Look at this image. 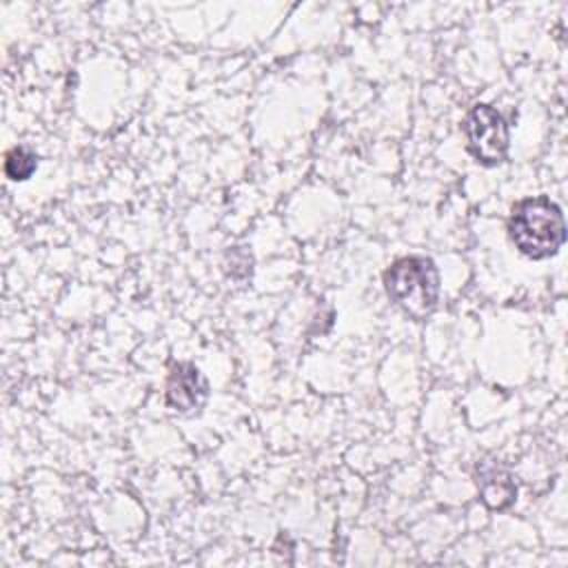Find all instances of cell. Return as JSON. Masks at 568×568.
I'll return each instance as SVG.
<instances>
[{"label": "cell", "instance_id": "obj_4", "mask_svg": "<svg viewBox=\"0 0 568 568\" xmlns=\"http://www.w3.org/2000/svg\"><path fill=\"white\" fill-rule=\"evenodd\" d=\"M209 397V384L193 362H178L171 366L164 399L171 410L191 415L197 413Z\"/></svg>", "mask_w": 568, "mask_h": 568}, {"label": "cell", "instance_id": "obj_2", "mask_svg": "<svg viewBox=\"0 0 568 568\" xmlns=\"http://www.w3.org/2000/svg\"><path fill=\"white\" fill-rule=\"evenodd\" d=\"M384 286L390 302L413 320H424L439 302V271L424 255L395 260L384 273Z\"/></svg>", "mask_w": 568, "mask_h": 568}, {"label": "cell", "instance_id": "obj_6", "mask_svg": "<svg viewBox=\"0 0 568 568\" xmlns=\"http://www.w3.org/2000/svg\"><path fill=\"white\" fill-rule=\"evenodd\" d=\"M38 169V155L27 146H13L4 155V175L13 182L29 180Z\"/></svg>", "mask_w": 568, "mask_h": 568}, {"label": "cell", "instance_id": "obj_3", "mask_svg": "<svg viewBox=\"0 0 568 568\" xmlns=\"http://www.w3.org/2000/svg\"><path fill=\"white\" fill-rule=\"evenodd\" d=\"M464 135L470 155L486 164H501L508 155L510 133L504 115L490 104H475L464 118Z\"/></svg>", "mask_w": 568, "mask_h": 568}, {"label": "cell", "instance_id": "obj_5", "mask_svg": "<svg viewBox=\"0 0 568 568\" xmlns=\"http://www.w3.org/2000/svg\"><path fill=\"white\" fill-rule=\"evenodd\" d=\"M477 488L479 499L490 510H506L517 499V481L513 473L495 459H484L477 464Z\"/></svg>", "mask_w": 568, "mask_h": 568}, {"label": "cell", "instance_id": "obj_1", "mask_svg": "<svg viewBox=\"0 0 568 568\" xmlns=\"http://www.w3.org/2000/svg\"><path fill=\"white\" fill-rule=\"evenodd\" d=\"M508 235L521 255L546 260L566 242L564 213L546 195L519 200L508 217Z\"/></svg>", "mask_w": 568, "mask_h": 568}]
</instances>
